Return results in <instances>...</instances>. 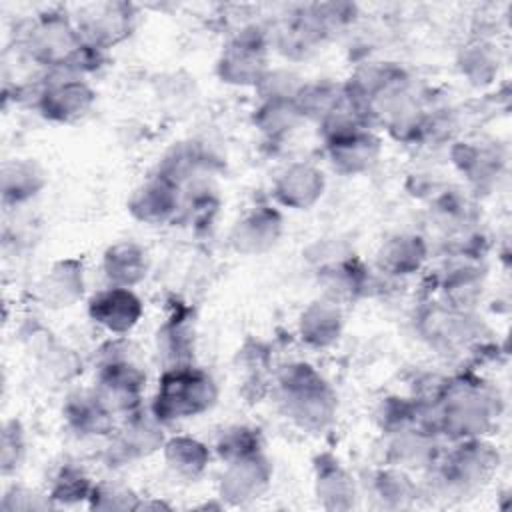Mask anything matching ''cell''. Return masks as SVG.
<instances>
[{"mask_svg": "<svg viewBox=\"0 0 512 512\" xmlns=\"http://www.w3.org/2000/svg\"><path fill=\"white\" fill-rule=\"evenodd\" d=\"M218 388L212 376L192 364L166 368L154 398L152 414L160 422L192 418L210 410L216 402Z\"/></svg>", "mask_w": 512, "mask_h": 512, "instance_id": "cell-2", "label": "cell"}, {"mask_svg": "<svg viewBox=\"0 0 512 512\" xmlns=\"http://www.w3.org/2000/svg\"><path fill=\"white\" fill-rule=\"evenodd\" d=\"M284 412L304 430H322L336 414V394L306 362H292L278 374Z\"/></svg>", "mask_w": 512, "mask_h": 512, "instance_id": "cell-1", "label": "cell"}, {"mask_svg": "<svg viewBox=\"0 0 512 512\" xmlns=\"http://www.w3.org/2000/svg\"><path fill=\"white\" fill-rule=\"evenodd\" d=\"M426 260V244L424 238L416 234H398L388 238L380 252L378 264L388 274L404 276L416 272Z\"/></svg>", "mask_w": 512, "mask_h": 512, "instance_id": "cell-19", "label": "cell"}, {"mask_svg": "<svg viewBox=\"0 0 512 512\" xmlns=\"http://www.w3.org/2000/svg\"><path fill=\"white\" fill-rule=\"evenodd\" d=\"M92 506L104 510H120V508H136L138 504L132 502V494L128 490H120L116 486H94L92 488Z\"/></svg>", "mask_w": 512, "mask_h": 512, "instance_id": "cell-28", "label": "cell"}, {"mask_svg": "<svg viewBox=\"0 0 512 512\" xmlns=\"http://www.w3.org/2000/svg\"><path fill=\"white\" fill-rule=\"evenodd\" d=\"M324 192V174L306 162H294L286 166L276 182H274V196L282 206L294 210H306Z\"/></svg>", "mask_w": 512, "mask_h": 512, "instance_id": "cell-11", "label": "cell"}, {"mask_svg": "<svg viewBox=\"0 0 512 512\" xmlns=\"http://www.w3.org/2000/svg\"><path fill=\"white\" fill-rule=\"evenodd\" d=\"M268 72V38L256 28H242L222 50L218 76L234 86H258Z\"/></svg>", "mask_w": 512, "mask_h": 512, "instance_id": "cell-4", "label": "cell"}, {"mask_svg": "<svg viewBox=\"0 0 512 512\" xmlns=\"http://www.w3.org/2000/svg\"><path fill=\"white\" fill-rule=\"evenodd\" d=\"M88 314L110 334L122 336L130 332L142 318V300L132 292V288L110 286L92 296Z\"/></svg>", "mask_w": 512, "mask_h": 512, "instance_id": "cell-7", "label": "cell"}, {"mask_svg": "<svg viewBox=\"0 0 512 512\" xmlns=\"http://www.w3.org/2000/svg\"><path fill=\"white\" fill-rule=\"evenodd\" d=\"M326 148L330 162L338 172L360 174L378 160L380 140L372 132H368V128H362L358 132L326 142Z\"/></svg>", "mask_w": 512, "mask_h": 512, "instance_id": "cell-13", "label": "cell"}, {"mask_svg": "<svg viewBox=\"0 0 512 512\" xmlns=\"http://www.w3.org/2000/svg\"><path fill=\"white\" fill-rule=\"evenodd\" d=\"M102 268L112 286L132 288L146 278L148 254L136 242H116L104 252Z\"/></svg>", "mask_w": 512, "mask_h": 512, "instance_id": "cell-17", "label": "cell"}, {"mask_svg": "<svg viewBox=\"0 0 512 512\" xmlns=\"http://www.w3.org/2000/svg\"><path fill=\"white\" fill-rule=\"evenodd\" d=\"M62 414L66 426L78 436L108 434L114 426V414L104 406L94 388L68 396Z\"/></svg>", "mask_w": 512, "mask_h": 512, "instance_id": "cell-12", "label": "cell"}, {"mask_svg": "<svg viewBox=\"0 0 512 512\" xmlns=\"http://www.w3.org/2000/svg\"><path fill=\"white\" fill-rule=\"evenodd\" d=\"M180 208V186L174 180L162 176L160 172L142 186H138L128 202V210L132 212V216L146 224H164L176 218Z\"/></svg>", "mask_w": 512, "mask_h": 512, "instance_id": "cell-8", "label": "cell"}, {"mask_svg": "<svg viewBox=\"0 0 512 512\" xmlns=\"http://www.w3.org/2000/svg\"><path fill=\"white\" fill-rule=\"evenodd\" d=\"M260 446H262V440L258 430L248 426H230L222 430V434L216 440V450L220 458H224L226 462L258 454L262 452Z\"/></svg>", "mask_w": 512, "mask_h": 512, "instance_id": "cell-24", "label": "cell"}, {"mask_svg": "<svg viewBox=\"0 0 512 512\" xmlns=\"http://www.w3.org/2000/svg\"><path fill=\"white\" fill-rule=\"evenodd\" d=\"M496 66H498V58H496L494 46L484 40H476L468 44L460 58L462 72L476 84L488 82V78L496 72Z\"/></svg>", "mask_w": 512, "mask_h": 512, "instance_id": "cell-25", "label": "cell"}, {"mask_svg": "<svg viewBox=\"0 0 512 512\" xmlns=\"http://www.w3.org/2000/svg\"><path fill=\"white\" fill-rule=\"evenodd\" d=\"M162 448H164V462L170 468V472L186 480L198 478L210 460L208 448L200 440L190 436L170 438L164 442Z\"/></svg>", "mask_w": 512, "mask_h": 512, "instance_id": "cell-20", "label": "cell"}, {"mask_svg": "<svg viewBox=\"0 0 512 512\" xmlns=\"http://www.w3.org/2000/svg\"><path fill=\"white\" fill-rule=\"evenodd\" d=\"M162 422L154 414H142L138 410L124 416V424L116 436L118 454L124 458L146 456L164 446Z\"/></svg>", "mask_w": 512, "mask_h": 512, "instance_id": "cell-16", "label": "cell"}, {"mask_svg": "<svg viewBox=\"0 0 512 512\" xmlns=\"http://www.w3.org/2000/svg\"><path fill=\"white\" fill-rule=\"evenodd\" d=\"M134 6L126 2H96L78 10L74 22L82 40L100 50H108L130 36L134 26Z\"/></svg>", "mask_w": 512, "mask_h": 512, "instance_id": "cell-6", "label": "cell"}, {"mask_svg": "<svg viewBox=\"0 0 512 512\" xmlns=\"http://www.w3.org/2000/svg\"><path fill=\"white\" fill-rule=\"evenodd\" d=\"M92 488L94 486H90L88 478L82 472H78L74 468H64L56 476V480L50 488V498L60 500V502H72V500H80V498L90 496Z\"/></svg>", "mask_w": 512, "mask_h": 512, "instance_id": "cell-27", "label": "cell"}, {"mask_svg": "<svg viewBox=\"0 0 512 512\" xmlns=\"http://www.w3.org/2000/svg\"><path fill=\"white\" fill-rule=\"evenodd\" d=\"M2 200L6 206H20L46 186V174L32 158H10L2 164Z\"/></svg>", "mask_w": 512, "mask_h": 512, "instance_id": "cell-14", "label": "cell"}, {"mask_svg": "<svg viewBox=\"0 0 512 512\" xmlns=\"http://www.w3.org/2000/svg\"><path fill=\"white\" fill-rule=\"evenodd\" d=\"M90 84L70 72H50L36 90V108L46 120L72 122L84 116L94 104Z\"/></svg>", "mask_w": 512, "mask_h": 512, "instance_id": "cell-5", "label": "cell"}, {"mask_svg": "<svg viewBox=\"0 0 512 512\" xmlns=\"http://www.w3.org/2000/svg\"><path fill=\"white\" fill-rule=\"evenodd\" d=\"M298 330L300 338L314 348L334 344L342 332V310L338 302L322 298L308 304L298 320Z\"/></svg>", "mask_w": 512, "mask_h": 512, "instance_id": "cell-18", "label": "cell"}, {"mask_svg": "<svg viewBox=\"0 0 512 512\" xmlns=\"http://www.w3.org/2000/svg\"><path fill=\"white\" fill-rule=\"evenodd\" d=\"M84 44L74 18L60 10H46L32 18L18 42L28 62L48 68V72L64 70L78 48Z\"/></svg>", "mask_w": 512, "mask_h": 512, "instance_id": "cell-3", "label": "cell"}, {"mask_svg": "<svg viewBox=\"0 0 512 512\" xmlns=\"http://www.w3.org/2000/svg\"><path fill=\"white\" fill-rule=\"evenodd\" d=\"M270 464L262 452L226 462V470L220 480V494L232 502H246L258 498L270 482Z\"/></svg>", "mask_w": 512, "mask_h": 512, "instance_id": "cell-10", "label": "cell"}, {"mask_svg": "<svg viewBox=\"0 0 512 512\" xmlns=\"http://www.w3.org/2000/svg\"><path fill=\"white\" fill-rule=\"evenodd\" d=\"M280 234V214L270 206H258L234 224L230 244L240 254H262L278 242Z\"/></svg>", "mask_w": 512, "mask_h": 512, "instance_id": "cell-9", "label": "cell"}, {"mask_svg": "<svg viewBox=\"0 0 512 512\" xmlns=\"http://www.w3.org/2000/svg\"><path fill=\"white\" fill-rule=\"evenodd\" d=\"M26 454V432L18 420H6L2 426L0 442V466L2 474L8 476L20 468Z\"/></svg>", "mask_w": 512, "mask_h": 512, "instance_id": "cell-26", "label": "cell"}, {"mask_svg": "<svg viewBox=\"0 0 512 512\" xmlns=\"http://www.w3.org/2000/svg\"><path fill=\"white\" fill-rule=\"evenodd\" d=\"M304 114L296 98H270L264 100L256 112V126L270 138H280L296 128Z\"/></svg>", "mask_w": 512, "mask_h": 512, "instance_id": "cell-21", "label": "cell"}, {"mask_svg": "<svg viewBox=\"0 0 512 512\" xmlns=\"http://www.w3.org/2000/svg\"><path fill=\"white\" fill-rule=\"evenodd\" d=\"M316 492L324 500H332L330 508H348L356 496L352 476L336 460L326 462V458L318 462Z\"/></svg>", "mask_w": 512, "mask_h": 512, "instance_id": "cell-23", "label": "cell"}, {"mask_svg": "<svg viewBox=\"0 0 512 512\" xmlns=\"http://www.w3.org/2000/svg\"><path fill=\"white\" fill-rule=\"evenodd\" d=\"M82 290V264L78 260H62L40 280L38 298L48 308H68L82 296Z\"/></svg>", "mask_w": 512, "mask_h": 512, "instance_id": "cell-15", "label": "cell"}, {"mask_svg": "<svg viewBox=\"0 0 512 512\" xmlns=\"http://www.w3.org/2000/svg\"><path fill=\"white\" fill-rule=\"evenodd\" d=\"M156 340H158V354H162V358L166 360V368L190 364V352L194 348V332L184 318L168 320L158 330Z\"/></svg>", "mask_w": 512, "mask_h": 512, "instance_id": "cell-22", "label": "cell"}, {"mask_svg": "<svg viewBox=\"0 0 512 512\" xmlns=\"http://www.w3.org/2000/svg\"><path fill=\"white\" fill-rule=\"evenodd\" d=\"M46 506L48 502L42 500L40 494H36L26 486H16V484L10 486L2 498V510H40Z\"/></svg>", "mask_w": 512, "mask_h": 512, "instance_id": "cell-29", "label": "cell"}]
</instances>
